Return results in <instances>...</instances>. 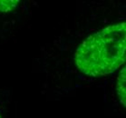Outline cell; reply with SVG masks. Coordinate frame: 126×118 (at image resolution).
Instances as JSON below:
<instances>
[{
	"instance_id": "obj_1",
	"label": "cell",
	"mask_w": 126,
	"mask_h": 118,
	"mask_svg": "<svg viewBox=\"0 0 126 118\" xmlns=\"http://www.w3.org/2000/svg\"><path fill=\"white\" fill-rule=\"evenodd\" d=\"M126 23L113 24L84 39L75 54L77 68L84 75H110L125 62Z\"/></svg>"
},
{
	"instance_id": "obj_2",
	"label": "cell",
	"mask_w": 126,
	"mask_h": 118,
	"mask_svg": "<svg viewBox=\"0 0 126 118\" xmlns=\"http://www.w3.org/2000/svg\"><path fill=\"white\" fill-rule=\"evenodd\" d=\"M116 90H117V95L121 103L125 106V67L123 68L118 76Z\"/></svg>"
},
{
	"instance_id": "obj_3",
	"label": "cell",
	"mask_w": 126,
	"mask_h": 118,
	"mask_svg": "<svg viewBox=\"0 0 126 118\" xmlns=\"http://www.w3.org/2000/svg\"><path fill=\"white\" fill-rule=\"evenodd\" d=\"M19 1L18 0H0V12H10L16 7Z\"/></svg>"
},
{
	"instance_id": "obj_4",
	"label": "cell",
	"mask_w": 126,
	"mask_h": 118,
	"mask_svg": "<svg viewBox=\"0 0 126 118\" xmlns=\"http://www.w3.org/2000/svg\"><path fill=\"white\" fill-rule=\"evenodd\" d=\"M0 118H1V115H0Z\"/></svg>"
}]
</instances>
